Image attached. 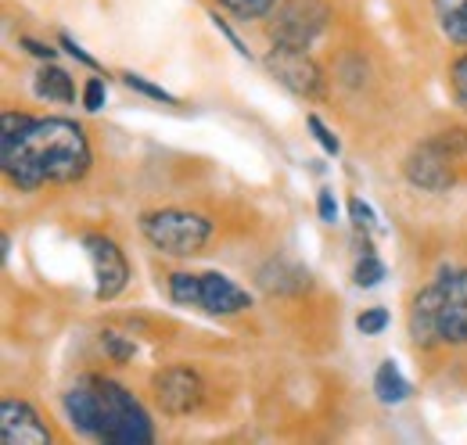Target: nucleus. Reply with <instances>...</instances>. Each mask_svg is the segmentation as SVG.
Here are the masks:
<instances>
[{
    "label": "nucleus",
    "instance_id": "f257e3e1",
    "mask_svg": "<svg viewBox=\"0 0 467 445\" xmlns=\"http://www.w3.org/2000/svg\"><path fill=\"white\" fill-rule=\"evenodd\" d=\"M90 162L94 151L79 122L4 111L0 166L11 187L40 191L47 183H76L87 176Z\"/></svg>",
    "mask_w": 467,
    "mask_h": 445
},
{
    "label": "nucleus",
    "instance_id": "f03ea898",
    "mask_svg": "<svg viewBox=\"0 0 467 445\" xmlns=\"http://www.w3.org/2000/svg\"><path fill=\"white\" fill-rule=\"evenodd\" d=\"M61 406H65L68 420L98 442L148 445L155 439V428H151V417L144 413V406L109 378H94V374L79 378L65 391Z\"/></svg>",
    "mask_w": 467,
    "mask_h": 445
},
{
    "label": "nucleus",
    "instance_id": "7ed1b4c3",
    "mask_svg": "<svg viewBox=\"0 0 467 445\" xmlns=\"http://www.w3.org/2000/svg\"><path fill=\"white\" fill-rule=\"evenodd\" d=\"M140 233L155 252L183 259L205 248V241L213 237V222L187 209H155L140 216Z\"/></svg>",
    "mask_w": 467,
    "mask_h": 445
},
{
    "label": "nucleus",
    "instance_id": "20e7f679",
    "mask_svg": "<svg viewBox=\"0 0 467 445\" xmlns=\"http://www.w3.org/2000/svg\"><path fill=\"white\" fill-rule=\"evenodd\" d=\"M435 284V305H439V341L442 345H464L467 341V266L439 270Z\"/></svg>",
    "mask_w": 467,
    "mask_h": 445
},
{
    "label": "nucleus",
    "instance_id": "39448f33",
    "mask_svg": "<svg viewBox=\"0 0 467 445\" xmlns=\"http://www.w3.org/2000/svg\"><path fill=\"white\" fill-rule=\"evenodd\" d=\"M266 68H270V76L277 83H285L298 98H306V101H320L324 98V72L302 47L274 44L266 51Z\"/></svg>",
    "mask_w": 467,
    "mask_h": 445
},
{
    "label": "nucleus",
    "instance_id": "423d86ee",
    "mask_svg": "<svg viewBox=\"0 0 467 445\" xmlns=\"http://www.w3.org/2000/svg\"><path fill=\"white\" fill-rule=\"evenodd\" d=\"M327 26V7L320 0H288L277 7V18L270 22V40L285 47H309Z\"/></svg>",
    "mask_w": 467,
    "mask_h": 445
},
{
    "label": "nucleus",
    "instance_id": "0eeeda50",
    "mask_svg": "<svg viewBox=\"0 0 467 445\" xmlns=\"http://www.w3.org/2000/svg\"><path fill=\"white\" fill-rule=\"evenodd\" d=\"M457 155L439 140V137H428L424 144H417L407 155V180L420 191H431V194H442L453 187L457 172H453Z\"/></svg>",
    "mask_w": 467,
    "mask_h": 445
},
{
    "label": "nucleus",
    "instance_id": "6e6552de",
    "mask_svg": "<svg viewBox=\"0 0 467 445\" xmlns=\"http://www.w3.org/2000/svg\"><path fill=\"white\" fill-rule=\"evenodd\" d=\"M83 248H87L90 266H94V298L98 302L119 298L126 280H130V266H126L122 248L105 233H83Z\"/></svg>",
    "mask_w": 467,
    "mask_h": 445
},
{
    "label": "nucleus",
    "instance_id": "1a4fd4ad",
    "mask_svg": "<svg viewBox=\"0 0 467 445\" xmlns=\"http://www.w3.org/2000/svg\"><path fill=\"white\" fill-rule=\"evenodd\" d=\"M151 391H155V402L162 406V413L183 417V413H194L202 406L205 381L191 367H166L151 378Z\"/></svg>",
    "mask_w": 467,
    "mask_h": 445
},
{
    "label": "nucleus",
    "instance_id": "9d476101",
    "mask_svg": "<svg viewBox=\"0 0 467 445\" xmlns=\"http://www.w3.org/2000/svg\"><path fill=\"white\" fill-rule=\"evenodd\" d=\"M0 439H4V445H47L51 431L29 402L4 398L0 402Z\"/></svg>",
    "mask_w": 467,
    "mask_h": 445
},
{
    "label": "nucleus",
    "instance_id": "9b49d317",
    "mask_svg": "<svg viewBox=\"0 0 467 445\" xmlns=\"http://www.w3.org/2000/svg\"><path fill=\"white\" fill-rule=\"evenodd\" d=\"M252 305V295L244 287H237L223 274H202V295H198V309L213 313V316H234L244 313Z\"/></svg>",
    "mask_w": 467,
    "mask_h": 445
},
{
    "label": "nucleus",
    "instance_id": "f8f14e48",
    "mask_svg": "<svg viewBox=\"0 0 467 445\" xmlns=\"http://www.w3.org/2000/svg\"><path fill=\"white\" fill-rule=\"evenodd\" d=\"M407 324H410V337H413L420 348H428V345H435V341H439V305H435V284H428V287H420V291L413 295Z\"/></svg>",
    "mask_w": 467,
    "mask_h": 445
},
{
    "label": "nucleus",
    "instance_id": "ddd939ff",
    "mask_svg": "<svg viewBox=\"0 0 467 445\" xmlns=\"http://www.w3.org/2000/svg\"><path fill=\"white\" fill-rule=\"evenodd\" d=\"M259 287L266 295H302L309 291V270L295 266L288 259H274L259 270Z\"/></svg>",
    "mask_w": 467,
    "mask_h": 445
},
{
    "label": "nucleus",
    "instance_id": "4468645a",
    "mask_svg": "<svg viewBox=\"0 0 467 445\" xmlns=\"http://www.w3.org/2000/svg\"><path fill=\"white\" fill-rule=\"evenodd\" d=\"M33 90H36V98H44V101H58V105H72V101H76V83H72V76H68L65 68H58V65H51V61L36 72Z\"/></svg>",
    "mask_w": 467,
    "mask_h": 445
},
{
    "label": "nucleus",
    "instance_id": "2eb2a0df",
    "mask_svg": "<svg viewBox=\"0 0 467 445\" xmlns=\"http://www.w3.org/2000/svg\"><path fill=\"white\" fill-rule=\"evenodd\" d=\"M410 381L403 378V370L392 363V359H385L381 367H378V374H374V395H378V402H385V406H400V402H407L410 398Z\"/></svg>",
    "mask_w": 467,
    "mask_h": 445
},
{
    "label": "nucleus",
    "instance_id": "dca6fc26",
    "mask_svg": "<svg viewBox=\"0 0 467 445\" xmlns=\"http://www.w3.org/2000/svg\"><path fill=\"white\" fill-rule=\"evenodd\" d=\"M435 18L453 44L467 47V0H435Z\"/></svg>",
    "mask_w": 467,
    "mask_h": 445
},
{
    "label": "nucleus",
    "instance_id": "f3484780",
    "mask_svg": "<svg viewBox=\"0 0 467 445\" xmlns=\"http://www.w3.org/2000/svg\"><path fill=\"white\" fill-rule=\"evenodd\" d=\"M198 295H202V274H187V270H176L170 274V298L176 305H198Z\"/></svg>",
    "mask_w": 467,
    "mask_h": 445
},
{
    "label": "nucleus",
    "instance_id": "a211bd4d",
    "mask_svg": "<svg viewBox=\"0 0 467 445\" xmlns=\"http://www.w3.org/2000/svg\"><path fill=\"white\" fill-rule=\"evenodd\" d=\"M352 280H356L359 287H378V284L385 280V263H381L374 252H363V259H359L356 270H352Z\"/></svg>",
    "mask_w": 467,
    "mask_h": 445
},
{
    "label": "nucleus",
    "instance_id": "6ab92c4d",
    "mask_svg": "<svg viewBox=\"0 0 467 445\" xmlns=\"http://www.w3.org/2000/svg\"><path fill=\"white\" fill-rule=\"evenodd\" d=\"M216 4L227 7V11L237 15V18H244V22L263 18V15H270V11L277 7V0H216Z\"/></svg>",
    "mask_w": 467,
    "mask_h": 445
},
{
    "label": "nucleus",
    "instance_id": "aec40b11",
    "mask_svg": "<svg viewBox=\"0 0 467 445\" xmlns=\"http://www.w3.org/2000/svg\"><path fill=\"white\" fill-rule=\"evenodd\" d=\"M122 83H126L130 90H137V94L151 98V101H162V105H176V94L162 90V87H155L151 79H144V76H137V72H126V76H122Z\"/></svg>",
    "mask_w": 467,
    "mask_h": 445
},
{
    "label": "nucleus",
    "instance_id": "412c9836",
    "mask_svg": "<svg viewBox=\"0 0 467 445\" xmlns=\"http://www.w3.org/2000/svg\"><path fill=\"white\" fill-rule=\"evenodd\" d=\"M389 327V309H381V305H374V309H363L359 316H356V331L367 334V337H378V334H385Z\"/></svg>",
    "mask_w": 467,
    "mask_h": 445
},
{
    "label": "nucleus",
    "instance_id": "4be33fe9",
    "mask_svg": "<svg viewBox=\"0 0 467 445\" xmlns=\"http://www.w3.org/2000/svg\"><path fill=\"white\" fill-rule=\"evenodd\" d=\"M450 90H453L457 109L467 111V55H461L450 65Z\"/></svg>",
    "mask_w": 467,
    "mask_h": 445
},
{
    "label": "nucleus",
    "instance_id": "5701e85b",
    "mask_svg": "<svg viewBox=\"0 0 467 445\" xmlns=\"http://www.w3.org/2000/svg\"><path fill=\"white\" fill-rule=\"evenodd\" d=\"M306 126L313 129V140H317V144H320V148H324L327 155H338V151H342L338 137H335V133H331V129L324 126V119H320V115H306Z\"/></svg>",
    "mask_w": 467,
    "mask_h": 445
},
{
    "label": "nucleus",
    "instance_id": "b1692460",
    "mask_svg": "<svg viewBox=\"0 0 467 445\" xmlns=\"http://www.w3.org/2000/svg\"><path fill=\"white\" fill-rule=\"evenodd\" d=\"M105 101H109V90H105V79H98V76H90V79L83 83V109H87V111H101V109H105Z\"/></svg>",
    "mask_w": 467,
    "mask_h": 445
},
{
    "label": "nucleus",
    "instance_id": "393cba45",
    "mask_svg": "<svg viewBox=\"0 0 467 445\" xmlns=\"http://www.w3.org/2000/svg\"><path fill=\"white\" fill-rule=\"evenodd\" d=\"M101 345H105V352L116 359V363H126L130 356H133V341H126L119 331H105L101 334Z\"/></svg>",
    "mask_w": 467,
    "mask_h": 445
},
{
    "label": "nucleus",
    "instance_id": "a878e982",
    "mask_svg": "<svg viewBox=\"0 0 467 445\" xmlns=\"http://www.w3.org/2000/svg\"><path fill=\"white\" fill-rule=\"evenodd\" d=\"M349 216L359 230H378V220H374V209L363 202V198H352L349 202Z\"/></svg>",
    "mask_w": 467,
    "mask_h": 445
},
{
    "label": "nucleus",
    "instance_id": "bb28decb",
    "mask_svg": "<svg viewBox=\"0 0 467 445\" xmlns=\"http://www.w3.org/2000/svg\"><path fill=\"white\" fill-rule=\"evenodd\" d=\"M58 44H61V47H65V51H68V55L76 57L79 65H87V68H98V57H94V55H87V51H83V47H79V44H76V40H72L68 33H61V36H58Z\"/></svg>",
    "mask_w": 467,
    "mask_h": 445
},
{
    "label": "nucleus",
    "instance_id": "cd10ccee",
    "mask_svg": "<svg viewBox=\"0 0 467 445\" xmlns=\"http://www.w3.org/2000/svg\"><path fill=\"white\" fill-rule=\"evenodd\" d=\"M317 212H320V220L324 222L338 220V202H335L331 191H320V198H317Z\"/></svg>",
    "mask_w": 467,
    "mask_h": 445
},
{
    "label": "nucleus",
    "instance_id": "c85d7f7f",
    "mask_svg": "<svg viewBox=\"0 0 467 445\" xmlns=\"http://www.w3.org/2000/svg\"><path fill=\"white\" fill-rule=\"evenodd\" d=\"M22 47H26L29 55H36L40 61H55V47H47V44H40V40H33V36H22Z\"/></svg>",
    "mask_w": 467,
    "mask_h": 445
},
{
    "label": "nucleus",
    "instance_id": "c756f323",
    "mask_svg": "<svg viewBox=\"0 0 467 445\" xmlns=\"http://www.w3.org/2000/svg\"><path fill=\"white\" fill-rule=\"evenodd\" d=\"M213 22H216V29H220V33H223V36L231 40V47H234V51H237V55H241V57H248V47H244V44H241V40L234 36V29H231V26H227V22L220 18V15H213Z\"/></svg>",
    "mask_w": 467,
    "mask_h": 445
}]
</instances>
